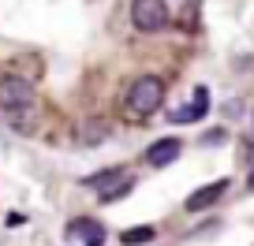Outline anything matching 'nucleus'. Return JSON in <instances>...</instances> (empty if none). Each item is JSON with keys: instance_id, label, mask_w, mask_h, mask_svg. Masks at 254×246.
<instances>
[{"instance_id": "f257e3e1", "label": "nucleus", "mask_w": 254, "mask_h": 246, "mask_svg": "<svg viewBox=\"0 0 254 246\" xmlns=\"http://www.w3.org/2000/svg\"><path fill=\"white\" fill-rule=\"evenodd\" d=\"M161 101H165V82H161L157 75H138V79L127 86L124 108H127V116L146 119V116H153V112L161 108Z\"/></svg>"}, {"instance_id": "f03ea898", "label": "nucleus", "mask_w": 254, "mask_h": 246, "mask_svg": "<svg viewBox=\"0 0 254 246\" xmlns=\"http://www.w3.org/2000/svg\"><path fill=\"white\" fill-rule=\"evenodd\" d=\"M82 187L97 191V194H101V201H116V198H124V194H131L135 175L124 172V168H105V172H97V175H86Z\"/></svg>"}, {"instance_id": "7ed1b4c3", "label": "nucleus", "mask_w": 254, "mask_h": 246, "mask_svg": "<svg viewBox=\"0 0 254 246\" xmlns=\"http://www.w3.org/2000/svg\"><path fill=\"white\" fill-rule=\"evenodd\" d=\"M168 4L165 0H131V23H135V30L142 34H157L168 26Z\"/></svg>"}, {"instance_id": "20e7f679", "label": "nucleus", "mask_w": 254, "mask_h": 246, "mask_svg": "<svg viewBox=\"0 0 254 246\" xmlns=\"http://www.w3.org/2000/svg\"><path fill=\"white\" fill-rule=\"evenodd\" d=\"M34 101V86L26 79H19V75H0V108H30Z\"/></svg>"}, {"instance_id": "39448f33", "label": "nucleus", "mask_w": 254, "mask_h": 246, "mask_svg": "<svg viewBox=\"0 0 254 246\" xmlns=\"http://www.w3.org/2000/svg\"><path fill=\"white\" fill-rule=\"evenodd\" d=\"M64 235L71 239V243H79V246H101L105 243V224L94 220V216H75V220L64 228Z\"/></svg>"}, {"instance_id": "423d86ee", "label": "nucleus", "mask_w": 254, "mask_h": 246, "mask_svg": "<svg viewBox=\"0 0 254 246\" xmlns=\"http://www.w3.org/2000/svg\"><path fill=\"white\" fill-rule=\"evenodd\" d=\"M232 187V179H217V183H206V187H198L194 194H187V213H202V209L217 205V201L224 198V191Z\"/></svg>"}, {"instance_id": "0eeeda50", "label": "nucleus", "mask_w": 254, "mask_h": 246, "mask_svg": "<svg viewBox=\"0 0 254 246\" xmlns=\"http://www.w3.org/2000/svg\"><path fill=\"white\" fill-rule=\"evenodd\" d=\"M180 153H183V142H180V138H161V142H153L150 149H146V160H150L153 168H168Z\"/></svg>"}, {"instance_id": "6e6552de", "label": "nucleus", "mask_w": 254, "mask_h": 246, "mask_svg": "<svg viewBox=\"0 0 254 246\" xmlns=\"http://www.w3.org/2000/svg\"><path fill=\"white\" fill-rule=\"evenodd\" d=\"M206 108H209V97H206V90L198 86V94H194V104H183V108H176V112H172V123H194V119L206 116Z\"/></svg>"}, {"instance_id": "1a4fd4ad", "label": "nucleus", "mask_w": 254, "mask_h": 246, "mask_svg": "<svg viewBox=\"0 0 254 246\" xmlns=\"http://www.w3.org/2000/svg\"><path fill=\"white\" fill-rule=\"evenodd\" d=\"M79 138H82L86 146H94V142H105V138H109V131H105L101 119H86V123H82V131H79Z\"/></svg>"}, {"instance_id": "9d476101", "label": "nucleus", "mask_w": 254, "mask_h": 246, "mask_svg": "<svg viewBox=\"0 0 254 246\" xmlns=\"http://www.w3.org/2000/svg\"><path fill=\"white\" fill-rule=\"evenodd\" d=\"M124 246H135V243H150L153 239V228H131V231H124Z\"/></svg>"}, {"instance_id": "9b49d317", "label": "nucleus", "mask_w": 254, "mask_h": 246, "mask_svg": "<svg viewBox=\"0 0 254 246\" xmlns=\"http://www.w3.org/2000/svg\"><path fill=\"white\" fill-rule=\"evenodd\" d=\"M247 187H251V191H254V168H251V175H247Z\"/></svg>"}, {"instance_id": "f8f14e48", "label": "nucleus", "mask_w": 254, "mask_h": 246, "mask_svg": "<svg viewBox=\"0 0 254 246\" xmlns=\"http://www.w3.org/2000/svg\"><path fill=\"white\" fill-rule=\"evenodd\" d=\"M251 123H254V112H251Z\"/></svg>"}]
</instances>
